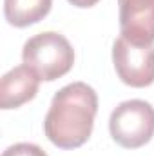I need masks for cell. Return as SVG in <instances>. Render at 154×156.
<instances>
[{
    "label": "cell",
    "instance_id": "obj_1",
    "mask_svg": "<svg viewBox=\"0 0 154 156\" xmlns=\"http://www.w3.org/2000/svg\"><path fill=\"white\" fill-rule=\"evenodd\" d=\"M96 113V91L85 82L67 83L51 100L44 120V133L58 149L82 147L91 138Z\"/></svg>",
    "mask_w": 154,
    "mask_h": 156
},
{
    "label": "cell",
    "instance_id": "obj_2",
    "mask_svg": "<svg viewBox=\"0 0 154 156\" xmlns=\"http://www.w3.org/2000/svg\"><path fill=\"white\" fill-rule=\"evenodd\" d=\"M22 60L24 66L33 69L40 80L53 82L71 71L75 64V49L64 35L44 31L24 44Z\"/></svg>",
    "mask_w": 154,
    "mask_h": 156
},
{
    "label": "cell",
    "instance_id": "obj_3",
    "mask_svg": "<svg viewBox=\"0 0 154 156\" xmlns=\"http://www.w3.org/2000/svg\"><path fill=\"white\" fill-rule=\"evenodd\" d=\"M109 131L118 145L138 149L154 136V107L145 100H125L118 104L109 118Z\"/></svg>",
    "mask_w": 154,
    "mask_h": 156
},
{
    "label": "cell",
    "instance_id": "obj_4",
    "mask_svg": "<svg viewBox=\"0 0 154 156\" xmlns=\"http://www.w3.org/2000/svg\"><path fill=\"white\" fill-rule=\"evenodd\" d=\"M113 64L123 83L147 87L154 82V44L134 45L123 37H118L113 44Z\"/></svg>",
    "mask_w": 154,
    "mask_h": 156
},
{
    "label": "cell",
    "instance_id": "obj_5",
    "mask_svg": "<svg viewBox=\"0 0 154 156\" xmlns=\"http://www.w3.org/2000/svg\"><path fill=\"white\" fill-rule=\"evenodd\" d=\"M120 31L134 45L154 44V0H118Z\"/></svg>",
    "mask_w": 154,
    "mask_h": 156
},
{
    "label": "cell",
    "instance_id": "obj_6",
    "mask_svg": "<svg viewBox=\"0 0 154 156\" xmlns=\"http://www.w3.org/2000/svg\"><path fill=\"white\" fill-rule=\"evenodd\" d=\"M40 78L27 66H16L9 69L0 80V107L16 109L33 100L38 93Z\"/></svg>",
    "mask_w": 154,
    "mask_h": 156
},
{
    "label": "cell",
    "instance_id": "obj_7",
    "mask_svg": "<svg viewBox=\"0 0 154 156\" xmlns=\"http://www.w3.org/2000/svg\"><path fill=\"white\" fill-rule=\"evenodd\" d=\"M53 0H4V16L15 27H27L45 18Z\"/></svg>",
    "mask_w": 154,
    "mask_h": 156
},
{
    "label": "cell",
    "instance_id": "obj_8",
    "mask_svg": "<svg viewBox=\"0 0 154 156\" xmlns=\"http://www.w3.org/2000/svg\"><path fill=\"white\" fill-rule=\"evenodd\" d=\"M2 156H47V153L38 147L37 144H27V142H20V144H13L9 145Z\"/></svg>",
    "mask_w": 154,
    "mask_h": 156
},
{
    "label": "cell",
    "instance_id": "obj_9",
    "mask_svg": "<svg viewBox=\"0 0 154 156\" xmlns=\"http://www.w3.org/2000/svg\"><path fill=\"white\" fill-rule=\"evenodd\" d=\"M67 2H71L73 5H76V7H93L96 2H100V0H67Z\"/></svg>",
    "mask_w": 154,
    "mask_h": 156
}]
</instances>
